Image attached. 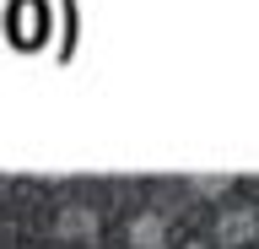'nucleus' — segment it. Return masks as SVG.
I'll use <instances>...</instances> for the list:
<instances>
[{
    "label": "nucleus",
    "mask_w": 259,
    "mask_h": 249,
    "mask_svg": "<svg viewBox=\"0 0 259 249\" xmlns=\"http://www.w3.org/2000/svg\"><path fill=\"white\" fill-rule=\"evenodd\" d=\"M162 238H167V228H162V217L141 211L135 222H130V244H135V249H162Z\"/></svg>",
    "instance_id": "nucleus-1"
},
{
    "label": "nucleus",
    "mask_w": 259,
    "mask_h": 249,
    "mask_svg": "<svg viewBox=\"0 0 259 249\" xmlns=\"http://www.w3.org/2000/svg\"><path fill=\"white\" fill-rule=\"evenodd\" d=\"M189 249H200V244H189Z\"/></svg>",
    "instance_id": "nucleus-2"
}]
</instances>
